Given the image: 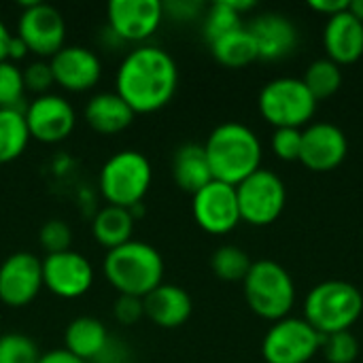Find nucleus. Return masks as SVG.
<instances>
[{
    "mask_svg": "<svg viewBox=\"0 0 363 363\" xmlns=\"http://www.w3.org/2000/svg\"><path fill=\"white\" fill-rule=\"evenodd\" d=\"M351 4V0H311L308 6L317 13H323L328 17H334L342 11H347Z\"/></svg>",
    "mask_w": 363,
    "mask_h": 363,
    "instance_id": "obj_38",
    "label": "nucleus"
},
{
    "mask_svg": "<svg viewBox=\"0 0 363 363\" xmlns=\"http://www.w3.org/2000/svg\"><path fill=\"white\" fill-rule=\"evenodd\" d=\"M111 336L106 325L91 315L74 317L64 330V349L74 353L81 359H96L104 347L108 345Z\"/></svg>",
    "mask_w": 363,
    "mask_h": 363,
    "instance_id": "obj_22",
    "label": "nucleus"
},
{
    "mask_svg": "<svg viewBox=\"0 0 363 363\" xmlns=\"http://www.w3.org/2000/svg\"><path fill=\"white\" fill-rule=\"evenodd\" d=\"M236 196L240 219L257 228L274 223L287 204V187L283 179L268 168H259L240 181L236 185Z\"/></svg>",
    "mask_w": 363,
    "mask_h": 363,
    "instance_id": "obj_8",
    "label": "nucleus"
},
{
    "mask_svg": "<svg viewBox=\"0 0 363 363\" xmlns=\"http://www.w3.org/2000/svg\"><path fill=\"white\" fill-rule=\"evenodd\" d=\"M23 115L30 136L43 143H57L66 138L77 123V113L72 104L55 91L34 96L23 108Z\"/></svg>",
    "mask_w": 363,
    "mask_h": 363,
    "instance_id": "obj_12",
    "label": "nucleus"
},
{
    "mask_svg": "<svg viewBox=\"0 0 363 363\" xmlns=\"http://www.w3.org/2000/svg\"><path fill=\"white\" fill-rule=\"evenodd\" d=\"M172 177L181 189L191 191V194H196L206 183H211L213 172H211V166L206 160L204 145H200V143L179 145L172 155Z\"/></svg>",
    "mask_w": 363,
    "mask_h": 363,
    "instance_id": "obj_23",
    "label": "nucleus"
},
{
    "mask_svg": "<svg viewBox=\"0 0 363 363\" xmlns=\"http://www.w3.org/2000/svg\"><path fill=\"white\" fill-rule=\"evenodd\" d=\"M349 153L347 134L328 121L311 123L302 130L300 162L313 172H330L338 168Z\"/></svg>",
    "mask_w": 363,
    "mask_h": 363,
    "instance_id": "obj_15",
    "label": "nucleus"
},
{
    "mask_svg": "<svg viewBox=\"0 0 363 363\" xmlns=\"http://www.w3.org/2000/svg\"><path fill=\"white\" fill-rule=\"evenodd\" d=\"M40 357L36 342L21 332L0 334V363H36Z\"/></svg>",
    "mask_w": 363,
    "mask_h": 363,
    "instance_id": "obj_30",
    "label": "nucleus"
},
{
    "mask_svg": "<svg viewBox=\"0 0 363 363\" xmlns=\"http://www.w3.org/2000/svg\"><path fill=\"white\" fill-rule=\"evenodd\" d=\"M30 140L23 108H0V162L19 157Z\"/></svg>",
    "mask_w": 363,
    "mask_h": 363,
    "instance_id": "obj_26",
    "label": "nucleus"
},
{
    "mask_svg": "<svg viewBox=\"0 0 363 363\" xmlns=\"http://www.w3.org/2000/svg\"><path fill=\"white\" fill-rule=\"evenodd\" d=\"M38 240L47 253H57L70 249L72 230L64 219H47L38 230Z\"/></svg>",
    "mask_w": 363,
    "mask_h": 363,
    "instance_id": "obj_33",
    "label": "nucleus"
},
{
    "mask_svg": "<svg viewBox=\"0 0 363 363\" xmlns=\"http://www.w3.org/2000/svg\"><path fill=\"white\" fill-rule=\"evenodd\" d=\"M134 221L136 219L132 217L128 206L104 204L96 211V215L91 219V232L100 245L113 249V247H119L121 242L132 238Z\"/></svg>",
    "mask_w": 363,
    "mask_h": 363,
    "instance_id": "obj_24",
    "label": "nucleus"
},
{
    "mask_svg": "<svg viewBox=\"0 0 363 363\" xmlns=\"http://www.w3.org/2000/svg\"><path fill=\"white\" fill-rule=\"evenodd\" d=\"M113 315L117 321L132 325L145 315L143 298L140 296H130V294H119L113 302Z\"/></svg>",
    "mask_w": 363,
    "mask_h": 363,
    "instance_id": "obj_36",
    "label": "nucleus"
},
{
    "mask_svg": "<svg viewBox=\"0 0 363 363\" xmlns=\"http://www.w3.org/2000/svg\"><path fill=\"white\" fill-rule=\"evenodd\" d=\"M208 45H211L215 60L230 68H242V66L259 60L257 45H255L251 32L247 30V26H240V28L215 38Z\"/></svg>",
    "mask_w": 363,
    "mask_h": 363,
    "instance_id": "obj_25",
    "label": "nucleus"
},
{
    "mask_svg": "<svg viewBox=\"0 0 363 363\" xmlns=\"http://www.w3.org/2000/svg\"><path fill=\"white\" fill-rule=\"evenodd\" d=\"M94 283V266L91 262L74 251H57L47 253L43 259V285H47L60 298H79Z\"/></svg>",
    "mask_w": 363,
    "mask_h": 363,
    "instance_id": "obj_13",
    "label": "nucleus"
},
{
    "mask_svg": "<svg viewBox=\"0 0 363 363\" xmlns=\"http://www.w3.org/2000/svg\"><path fill=\"white\" fill-rule=\"evenodd\" d=\"M143 306L145 315L160 328H179L191 317L194 311L187 289L174 283H160L143 298Z\"/></svg>",
    "mask_w": 363,
    "mask_h": 363,
    "instance_id": "obj_20",
    "label": "nucleus"
},
{
    "mask_svg": "<svg viewBox=\"0 0 363 363\" xmlns=\"http://www.w3.org/2000/svg\"><path fill=\"white\" fill-rule=\"evenodd\" d=\"M302 81L308 87V91L315 96V100L319 102V100H325V98L334 96L340 89V85H342V70L330 57H321V60H315L306 68Z\"/></svg>",
    "mask_w": 363,
    "mask_h": 363,
    "instance_id": "obj_27",
    "label": "nucleus"
},
{
    "mask_svg": "<svg viewBox=\"0 0 363 363\" xmlns=\"http://www.w3.org/2000/svg\"><path fill=\"white\" fill-rule=\"evenodd\" d=\"M242 287L251 311L268 321L285 319L296 304V283L287 268L274 259L253 262Z\"/></svg>",
    "mask_w": 363,
    "mask_h": 363,
    "instance_id": "obj_5",
    "label": "nucleus"
},
{
    "mask_svg": "<svg viewBox=\"0 0 363 363\" xmlns=\"http://www.w3.org/2000/svg\"><path fill=\"white\" fill-rule=\"evenodd\" d=\"M363 313L362 291L349 281H323L304 298V321L321 336L349 332Z\"/></svg>",
    "mask_w": 363,
    "mask_h": 363,
    "instance_id": "obj_4",
    "label": "nucleus"
},
{
    "mask_svg": "<svg viewBox=\"0 0 363 363\" xmlns=\"http://www.w3.org/2000/svg\"><path fill=\"white\" fill-rule=\"evenodd\" d=\"M213 179L238 185L262 168L259 136L240 121H223L208 134L204 143Z\"/></svg>",
    "mask_w": 363,
    "mask_h": 363,
    "instance_id": "obj_2",
    "label": "nucleus"
},
{
    "mask_svg": "<svg viewBox=\"0 0 363 363\" xmlns=\"http://www.w3.org/2000/svg\"><path fill=\"white\" fill-rule=\"evenodd\" d=\"M36 363H85V359L77 357L74 353H70L68 349L62 347V349H51V351L40 353Z\"/></svg>",
    "mask_w": 363,
    "mask_h": 363,
    "instance_id": "obj_39",
    "label": "nucleus"
},
{
    "mask_svg": "<svg viewBox=\"0 0 363 363\" xmlns=\"http://www.w3.org/2000/svg\"><path fill=\"white\" fill-rule=\"evenodd\" d=\"M251 264L249 253L236 245H221L211 255V268L223 281H245Z\"/></svg>",
    "mask_w": 363,
    "mask_h": 363,
    "instance_id": "obj_28",
    "label": "nucleus"
},
{
    "mask_svg": "<svg viewBox=\"0 0 363 363\" xmlns=\"http://www.w3.org/2000/svg\"><path fill=\"white\" fill-rule=\"evenodd\" d=\"M179 85L174 57L157 45H138L128 51L115 74V91L134 113H151L166 106Z\"/></svg>",
    "mask_w": 363,
    "mask_h": 363,
    "instance_id": "obj_1",
    "label": "nucleus"
},
{
    "mask_svg": "<svg viewBox=\"0 0 363 363\" xmlns=\"http://www.w3.org/2000/svg\"><path fill=\"white\" fill-rule=\"evenodd\" d=\"M191 213L196 223L208 234H228L242 221L236 187L217 179L194 194Z\"/></svg>",
    "mask_w": 363,
    "mask_h": 363,
    "instance_id": "obj_11",
    "label": "nucleus"
},
{
    "mask_svg": "<svg viewBox=\"0 0 363 363\" xmlns=\"http://www.w3.org/2000/svg\"><path fill=\"white\" fill-rule=\"evenodd\" d=\"M53 81L70 91H83L98 83L102 74L100 55L83 45H64L49 60Z\"/></svg>",
    "mask_w": 363,
    "mask_h": 363,
    "instance_id": "obj_17",
    "label": "nucleus"
},
{
    "mask_svg": "<svg viewBox=\"0 0 363 363\" xmlns=\"http://www.w3.org/2000/svg\"><path fill=\"white\" fill-rule=\"evenodd\" d=\"M134 115L132 106L117 91H98L85 104L87 123L102 134H115L128 128Z\"/></svg>",
    "mask_w": 363,
    "mask_h": 363,
    "instance_id": "obj_21",
    "label": "nucleus"
},
{
    "mask_svg": "<svg viewBox=\"0 0 363 363\" xmlns=\"http://www.w3.org/2000/svg\"><path fill=\"white\" fill-rule=\"evenodd\" d=\"M104 274L119 294L145 298L164 279V257L151 242L130 238L106 251Z\"/></svg>",
    "mask_w": 363,
    "mask_h": 363,
    "instance_id": "obj_3",
    "label": "nucleus"
},
{
    "mask_svg": "<svg viewBox=\"0 0 363 363\" xmlns=\"http://www.w3.org/2000/svg\"><path fill=\"white\" fill-rule=\"evenodd\" d=\"M259 113L274 128L306 125L317 113V100L298 77H277L268 81L257 98Z\"/></svg>",
    "mask_w": 363,
    "mask_h": 363,
    "instance_id": "obj_7",
    "label": "nucleus"
},
{
    "mask_svg": "<svg viewBox=\"0 0 363 363\" xmlns=\"http://www.w3.org/2000/svg\"><path fill=\"white\" fill-rule=\"evenodd\" d=\"M26 85L21 68L11 62H0V108H21L19 102H23Z\"/></svg>",
    "mask_w": 363,
    "mask_h": 363,
    "instance_id": "obj_31",
    "label": "nucleus"
},
{
    "mask_svg": "<svg viewBox=\"0 0 363 363\" xmlns=\"http://www.w3.org/2000/svg\"><path fill=\"white\" fill-rule=\"evenodd\" d=\"M11 30L6 28V23L0 19V62L6 60V53H9V40H11Z\"/></svg>",
    "mask_w": 363,
    "mask_h": 363,
    "instance_id": "obj_41",
    "label": "nucleus"
},
{
    "mask_svg": "<svg viewBox=\"0 0 363 363\" xmlns=\"http://www.w3.org/2000/svg\"><path fill=\"white\" fill-rule=\"evenodd\" d=\"M321 351L330 363H353L359 357V340L351 330L330 334L323 336Z\"/></svg>",
    "mask_w": 363,
    "mask_h": 363,
    "instance_id": "obj_32",
    "label": "nucleus"
},
{
    "mask_svg": "<svg viewBox=\"0 0 363 363\" xmlns=\"http://www.w3.org/2000/svg\"><path fill=\"white\" fill-rule=\"evenodd\" d=\"M323 336L298 317L274 321L262 340L266 363H308L321 351Z\"/></svg>",
    "mask_w": 363,
    "mask_h": 363,
    "instance_id": "obj_9",
    "label": "nucleus"
},
{
    "mask_svg": "<svg viewBox=\"0 0 363 363\" xmlns=\"http://www.w3.org/2000/svg\"><path fill=\"white\" fill-rule=\"evenodd\" d=\"M17 34L28 45L30 51L38 55H53L57 49L64 47L66 38V19L64 15L49 2L32 0L26 2L19 19H17Z\"/></svg>",
    "mask_w": 363,
    "mask_h": 363,
    "instance_id": "obj_10",
    "label": "nucleus"
},
{
    "mask_svg": "<svg viewBox=\"0 0 363 363\" xmlns=\"http://www.w3.org/2000/svg\"><path fill=\"white\" fill-rule=\"evenodd\" d=\"M240 26H245L242 13L234 6V0H217L204 13L202 32H204L206 40L213 43L215 38H219V36H223V34H228Z\"/></svg>",
    "mask_w": 363,
    "mask_h": 363,
    "instance_id": "obj_29",
    "label": "nucleus"
},
{
    "mask_svg": "<svg viewBox=\"0 0 363 363\" xmlns=\"http://www.w3.org/2000/svg\"><path fill=\"white\" fill-rule=\"evenodd\" d=\"M302 151V130L298 128H274L272 134V153L283 162L300 160Z\"/></svg>",
    "mask_w": 363,
    "mask_h": 363,
    "instance_id": "obj_34",
    "label": "nucleus"
},
{
    "mask_svg": "<svg viewBox=\"0 0 363 363\" xmlns=\"http://www.w3.org/2000/svg\"><path fill=\"white\" fill-rule=\"evenodd\" d=\"M247 30L251 32L257 45L259 60H266V62H277V60L287 57L289 53H294V49L300 43L296 23L283 13H274V11L253 17L247 23Z\"/></svg>",
    "mask_w": 363,
    "mask_h": 363,
    "instance_id": "obj_18",
    "label": "nucleus"
},
{
    "mask_svg": "<svg viewBox=\"0 0 363 363\" xmlns=\"http://www.w3.org/2000/svg\"><path fill=\"white\" fill-rule=\"evenodd\" d=\"M108 28L121 40L149 38L164 19V4L160 0H111L106 6Z\"/></svg>",
    "mask_w": 363,
    "mask_h": 363,
    "instance_id": "obj_16",
    "label": "nucleus"
},
{
    "mask_svg": "<svg viewBox=\"0 0 363 363\" xmlns=\"http://www.w3.org/2000/svg\"><path fill=\"white\" fill-rule=\"evenodd\" d=\"M30 49H28V45L21 40V36L19 34H13L11 36V40H9V53H6V60H11V62H15V60H21V57H26V53H28Z\"/></svg>",
    "mask_w": 363,
    "mask_h": 363,
    "instance_id": "obj_40",
    "label": "nucleus"
},
{
    "mask_svg": "<svg viewBox=\"0 0 363 363\" xmlns=\"http://www.w3.org/2000/svg\"><path fill=\"white\" fill-rule=\"evenodd\" d=\"M323 47L332 62L353 64L363 55V23L347 9L328 17L323 28Z\"/></svg>",
    "mask_w": 363,
    "mask_h": 363,
    "instance_id": "obj_19",
    "label": "nucleus"
},
{
    "mask_svg": "<svg viewBox=\"0 0 363 363\" xmlns=\"http://www.w3.org/2000/svg\"><path fill=\"white\" fill-rule=\"evenodd\" d=\"M153 181L149 157L136 149H121L106 157L100 168L98 185L108 204L134 206L143 200Z\"/></svg>",
    "mask_w": 363,
    "mask_h": 363,
    "instance_id": "obj_6",
    "label": "nucleus"
},
{
    "mask_svg": "<svg viewBox=\"0 0 363 363\" xmlns=\"http://www.w3.org/2000/svg\"><path fill=\"white\" fill-rule=\"evenodd\" d=\"M43 287V259L30 251L9 253L0 262V300L9 306L32 302Z\"/></svg>",
    "mask_w": 363,
    "mask_h": 363,
    "instance_id": "obj_14",
    "label": "nucleus"
},
{
    "mask_svg": "<svg viewBox=\"0 0 363 363\" xmlns=\"http://www.w3.org/2000/svg\"><path fill=\"white\" fill-rule=\"evenodd\" d=\"M21 74H23V85H26V89L34 91L36 96L47 94L49 87H51V83H55V81H53L51 66H49V62H45V60H32V62H28V64L21 68Z\"/></svg>",
    "mask_w": 363,
    "mask_h": 363,
    "instance_id": "obj_35",
    "label": "nucleus"
},
{
    "mask_svg": "<svg viewBox=\"0 0 363 363\" xmlns=\"http://www.w3.org/2000/svg\"><path fill=\"white\" fill-rule=\"evenodd\" d=\"M162 4H164V13H170L174 19H194L202 11V2L198 0H170Z\"/></svg>",
    "mask_w": 363,
    "mask_h": 363,
    "instance_id": "obj_37",
    "label": "nucleus"
},
{
    "mask_svg": "<svg viewBox=\"0 0 363 363\" xmlns=\"http://www.w3.org/2000/svg\"><path fill=\"white\" fill-rule=\"evenodd\" d=\"M349 11L359 19L363 23V0H351V4H349Z\"/></svg>",
    "mask_w": 363,
    "mask_h": 363,
    "instance_id": "obj_42",
    "label": "nucleus"
}]
</instances>
